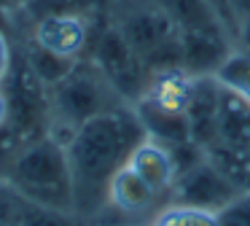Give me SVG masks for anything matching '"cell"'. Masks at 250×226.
<instances>
[{"mask_svg": "<svg viewBox=\"0 0 250 226\" xmlns=\"http://www.w3.org/2000/svg\"><path fill=\"white\" fill-rule=\"evenodd\" d=\"M0 181L8 183L14 191L22 194L30 202H38L43 207L76 213L73 175H70L67 151L51 135L24 145L17 154V159L8 164V170L3 172Z\"/></svg>", "mask_w": 250, "mask_h": 226, "instance_id": "7a4b0ae2", "label": "cell"}, {"mask_svg": "<svg viewBox=\"0 0 250 226\" xmlns=\"http://www.w3.org/2000/svg\"><path fill=\"white\" fill-rule=\"evenodd\" d=\"M24 3H30V0H14V5H19V8H22Z\"/></svg>", "mask_w": 250, "mask_h": 226, "instance_id": "83f0119b", "label": "cell"}, {"mask_svg": "<svg viewBox=\"0 0 250 226\" xmlns=\"http://www.w3.org/2000/svg\"><path fill=\"white\" fill-rule=\"evenodd\" d=\"M22 54H24V59H27L30 70H33V73L38 75L41 84L49 86V89L54 84H60V81L65 78V75L76 68V62H78V59H70V57H60V54L49 51V48H43V46H38L35 41L24 43Z\"/></svg>", "mask_w": 250, "mask_h": 226, "instance_id": "9a60e30c", "label": "cell"}, {"mask_svg": "<svg viewBox=\"0 0 250 226\" xmlns=\"http://www.w3.org/2000/svg\"><path fill=\"white\" fill-rule=\"evenodd\" d=\"M100 0H30L22 5L24 14L41 19V16H54V14H78V16H89L97 8Z\"/></svg>", "mask_w": 250, "mask_h": 226, "instance_id": "ffe728a7", "label": "cell"}, {"mask_svg": "<svg viewBox=\"0 0 250 226\" xmlns=\"http://www.w3.org/2000/svg\"><path fill=\"white\" fill-rule=\"evenodd\" d=\"M6 116H8V102H6V94L0 89V127L6 124Z\"/></svg>", "mask_w": 250, "mask_h": 226, "instance_id": "4316f807", "label": "cell"}, {"mask_svg": "<svg viewBox=\"0 0 250 226\" xmlns=\"http://www.w3.org/2000/svg\"><path fill=\"white\" fill-rule=\"evenodd\" d=\"M0 226H19V218L14 213V191L3 181H0Z\"/></svg>", "mask_w": 250, "mask_h": 226, "instance_id": "44dd1931", "label": "cell"}, {"mask_svg": "<svg viewBox=\"0 0 250 226\" xmlns=\"http://www.w3.org/2000/svg\"><path fill=\"white\" fill-rule=\"evenodd\" d=\"M0 89L8 102L6 129L19 145H30L33 140H41L51 129V102H49V86L38 81V75L30 70L24 54H14L11 68L6 78L0 81Z\"/></svg>", "mask_w": 250, "mask_h": 226, "instance_id": "277c9868", "label": "cell"}, {"mask_svg": "<svg viewBox=\"0 0 250 226\" xmlns=\"http://www.w3.org/2000/svg\"><path fill=\"white\" fill-rule=\"evenodd\" d=\"M3 3H6V5H8V3H14V0H3Z\"/></svg>", "mask_w": 250, "mask_h": 226, "instance_id": "f1b7e54d", "label": "cell"}, {"mask_svg": "<svg viewBox=\"0 0 250 226\" xmlns=\"http://www.w3.org/2000/svg\"><path fill=\"white\" fill-rule=\"evenodd\" d=\"M207 5H210L212 11H215L218 16H221V22L229 27V32L234 35V41H237V32H239V24H237V16H234L231 11V0H205Z\"/></svg>", "mask_w": 250, "mask_h": 226, "instance_id": "7402d4cb", "label": "cell"}, {"mask_svg": "<svg viewBox=\"0 0 250 226\" xmlns=\"http://www.w3.org/2000/svg\"><path fill=\"white\" fill-rule=\"evenodd\" d=\"M116 27L129 41V46L140 54V59L146 62L151 75L162 73V70L183 68L178 27L159 3L140 5V8L129 11Z\"/></svg>", "mask_w": 250, "mask_h": 226, "instance_id": "5b68a950", "label": "cell"}, {"mask_svg": "<svg viewBox=\"0 0 250 226\" xmlns=\"http://www.w3.org/2000/svg\"><path fill=\"white\" fill-rule=\"evenodd\" d=\"M14 213H17V218H19V226H81V215L78 213L43 207V204H38V202L24 199L22 194H17V191H14Z\"/></svg>", "mask_w": 250, "mask_h": 226, "instance_id": "e0dca14e", "label": "cell"}, {"mask_svg": "<svg viewBox=\"0 0 250 226\" xmlns=\"http://www.w3.org/2000/svg\"><path fill=\"white\" fill-rule=\"evenodd\" d=\"M49 102H51L49 135L54 140H60L62 145L70 143L73 132L81 124H86L89 118L100 116L105 111H113L119 105H126L92 59H78L76 68L60 84H54L49 89Z\"/></svg>", "mask_w": 250, "mask_h": 226, "instance_id": "3957f363", "label": "cell"}, {"mask_svg": "<svg viewBox=\"0 0 250 226\" xmlns=\"http://www.w3.org/2000/svg\"><path fill=\"white\" fill-rule=\"evenodd\" d=\"M156 3L169 14V19L175 22L178 32H191V30H226L229 32V27L221 22V16L205 0H156Z\"/></svg>", "mask_w": 250, "mask_h": 226, "instance_id": "5bb4252c", "label": "cell"}, {"mask_svg": "<svg viewBox=\"0 0 250 226\" xmlns=\"http://www.w3.org/2000/svg\"><path fill=\"white\" fill-rule=\"evenodd\" d=\"M126 164H129L159 197H167V194L172 191L175 181H178V170H175L169 148L164 143H159V140L148 137V135L129 154V161H126Z\"/></svg>", "mask_w": 250, "mask_h": 226, "instance_id": "8fae6325", "label": "cell"}, {"mask_svg": "<svg viewBox=\"0 0 250 226\" xmlns=\"http://www.w3.org/2000/svg\"><path fill=\"white\" fill-rule=\"evenodd\" d=\"M153 226H221V224H218V213H207V210H196V207L169 202L156 215Z\"/></svg>", "mask_w": 250, "mask_h": 226, "instance_id": "d6986e66", "label": "cell"}, {"mask_svg": "<svg viewBox=\"0 0 250 226\" xmlns=\"http://www.w3.org/2000/svg\"><path fill=\"white\" fill-rule=\"evenodd\" d=\"M38 46L60 54V57L81 59L92 41V27L89 16L78 14H54V16H41L33 24V38Z\"/></svg>", "mask_w": 250, "mask_h": 226, "instance_id": "ba28073f", "label": "cell"}, {"mask_svg": "<svg viewBox=\"0 0 250 226\" xmlns=\"http://www.w3.org/2000/svg\"><path fill=\"white\" fill-rule=\"evenodd\" d=\"M239 194L242 191L205 156L199 164H194L191 170L178 175L172 191H169V202L196 207V210H207V213H221Z\"/></svg>", "mask_w": 250, "mask_h": 226, "instance_id": "52a82bcc", "label": "cell"}, {"mask_svg": "<svg viewBox=\"0 0 250 226\" xmlns=\"http://www.w3.org/2000/svg\"><path fill=\"white\" fill-rule=\"evenodd\" d=\"M11 59H14V51L8 46V32L0 30V81L6 78L8 68H11Z\"/></svg>", "mask_w": 250, "mask_h": 226, "instance_id": "603a6c76", "label": "cell"}, {"mask_svg": "<svg viewBox=\"0 0 250 226\" xmlns=\"http://www.w3.org/2000/svg\"><path fill=\"white\" fill-rule=\"evenodd\" d=\"M159 199V194L132 170L129 164H124L108 186V204H113L119 213L126 215H140L146 210H151V204Z\"/></svg>", "mask_w": 250, "mask_h": 226, "instance_id": "7c38bea8", "label": "cell"}, {"mask_svg": "<svg viewBox=\"0 0 250 226\" xmlns=\"http://www.w3.org/2000/svg\"><path fill=\"white\" fill-rule=\"evenodd\" d=\"M221 94L223 86L215 81V75H196L191 100L186 108L191 140L202 148H210L218 143V111H221Z\"/></svg>", "mask_w": 250, "mask_h": 226, "instance_id": "9c48e42d", "label": "cell"}, {"mask_svg": "<svg viewBox=\"0 0 250 226\" xmlns=\"http://www.w3.org/2000/svg\"><path fill=\"white\" fill-rule=\"evenodd\" d=\"M218 143L250 148V102L223 89L218 111Z\"/></svg>", "mask_w": 250, "mask_h": 226, "instance_id": "4fadbf2b", "label": "cell"}, {"mask_svg": "<svg viewBox=\"0 0 250 226\" xmlns=\"http://www.w3.org/2000/svg\"><path fill=\"white\" fill-rule=\"evenodd\" d=\"M92 59L100 68V73L108 78V84L119 91V97L126 105H135L148 89V73L146 62L140 59V54L129 46L119 27H105L92 43Z\"/></svg>", "mask_w": 250, "mask_h": 226, "instance_id": "8992f818", "label": "cell"}, {"mask_svg": "<svg viewBox=\"0 0 250 226\" xmlns=\"http://www.w3.org/2000/svg\"><path fill=\"white\" fill-rule=\"evenodd\" d=\"M8 24H11V16H8L6 3L0 0V30H3V32H8Z\"/></svg>", "mask_w": 250, "mask_h": 226, "instance_id": "484cf974", "label": "cell"}, {"mask_svg": "<svg viewBox=\"0 0 250 226\" xmlns=\"http://www.w3.org/2000/svg\"><path fill=\"white\" fill-rule=\"evenodd\" d=\"M215 81L229 89L231 94L250 102V51L242 46H234L223 65L215 70Z\"/></svg>", "mask_w": 250, "mask_h": 226, "instance_id": "ac0fdd59", "label": "cell"}, {"mask_svg": "<svg viewBox=\"0 0 250 226\" xmlns=\"http://www.w3.org/2000/svg\"><path fill=\"white\" fill-rule=\"evenodd\" d=\"M180 51H183V70L191 75H215L237 43L226 30H191L178 32Z\"/></svg>", "mask_w": 250, "mask_h": 226, "instance_id": "30bf717a", "label": "cell"}, {"mask_svg": "<svg viewBox=\"0 0 250 226\" xmlns=\"http://www.w3.org/2000/svg\"><path fill=\"white\" fill-rule=\"evenodd\" d=\"M207 159L239 191H250V148H234V145H226V143H212L207 148Z\"/></svg>", "mask_w": 250, "mask_h": 226, "instance_id": "2e32d148", "label": "cell"}, {"mask_svg": "<svg viewBox=\"0 0 250 226\" xmlns=\"http://www.w3.org/2000/svg\"><path fill=\"white\" fill-rule=\"evenodd\" d=\"M237 46L248 48L250 51V16L239 22V32H237Z\"/></svg>", "mask_w": 250, "mask_h": 226, "instance_id": "cb8c5ba5", "label": "cell"}, {"mask_svg": "<svg viewBox=\"0 0 250 226\" xmlns=\"http://www.w3.org/2000/svg\"><path fill=\"white\" fill-rule=\"evenodd\" d=\"M231 11H234L237 24H239L242 19H248V16H250V0H231Z\"/></svg>", "mask_w": 250, "mask_h": 226, "instance_id": "d4e9b609", "label": "cell"}, {"mask_svg": "<svg viewBox=\"0 0 250 226\" xmlns=\"http://www.w3.org/2000/svg\"><path fill=\"white\" fill-rule=\"evenodd\" d=\"M146 137L140 118L132 105H119L73 132L65 145L73 175V199L81 218L94 215L108 204L110 178L129 161V154Z\"/></svg>", "mask_w": 250, "mask_h": 226, "instance_id": "6da1fadb", "label": "cell"}]
</instances>
